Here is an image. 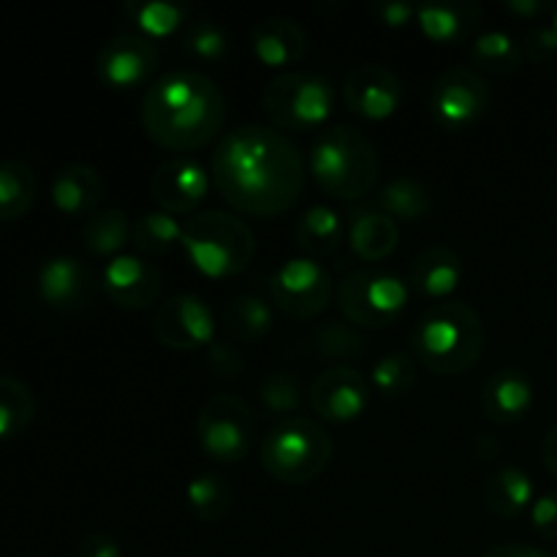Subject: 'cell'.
<instances>
[{"label":"cell","instance_id":"1f68e13d","mask_svg":"<svg viewBox=\"0 0 557 557\" xmlns=\"http://www.w3.org/2000/svg\"><path fill=\"white\" fill-rule=\"evenodd\" d=\"M36 174L22 158L0 161V221H16L36 201Z\"/></svg>","mask_w":557,"mask_h":557},{"label":"cell","instance_id":"f6af8a7d","mask_svg":"<svg viewBox=\"0 0 557 557\" xmlns=\"http://www.w3.org/2000/svg\"><path fill=\"white\" fill-rule=\"evenodd\" d=\"M553 9L555 3H542V0H506V11L522 16V20H539V16Z\"/></svg>","mask_w":557,"mask_h":557},{"label":"cell","instance_id":"f35d334b","mask_svg":"<svg viewBox=\"0 0 557 557\" xmlns=\"http://www.w3.org/2000/svg\"><path fill=\"white\" fill-rule=\"evenodd\" d=\"M180 49L201 63H218L228 54V36L210 16H194L180 36Z\"/></svg>","mask_w":557,"mask_h":557},{"label":"cell","instance_id":"7c38bea8","mask_svg":"<svg viewBox=\"0 0 557 557\" xmlns=\"http://www.w3.org/2000/svg\"><path fill=\"white\" fill-rule=\"evenodd\" d=\"M161 65V52L150 38L139 33L114 36L98 49L96 76L103 87L114 92H128L136 87H150Z\"/></svg>","mask_w":557,"mask_h":557},{"label":"cell","instance_id":"484cf974","mask_svg":"<svg viewBox=\"0 0 557 557\" xmlns=\"http://www.w3.org/2000/svg\"><path fill=\"white\" fill-rule=\"evenodd\" d=\"M294 237L308 259L321 261L343 245L346 223H343L341 212H335L332 207L310 205L294 223Z\"/></svg>","mask_w":557,"mask_h":557},{"label":"cell","instance_id":"44dd1931","mask_svg":"<svg viewBox=\"0 0 557 557\" xmlns=\"http://www.w3.org/2000/svg\"><path fill=\"white\" fill-rule=\"evenodd\" d=\"M411 292L419 297L446 302L462 283V259L449 245H430L411 261Z\"/></svg>","mask_w":557,"mask_h":557},{"label":"cell","instance_id":"d6986e66","mask_svg":"<svg viewBox=\"0 0 557 557\" xmlns=\"http://www.w3.org/2000/svg\"><path fill=\"white\" fill-rule=\"evenodd\" d=\"M533 400H536V392H533L531 375L522 368L506 364V368L487 375V381L482 384L479 411L487 422L498 424V428H515L531 413Z\"/></svg>","mask_w":557,"mask_h":557},{"label":"cell","instance_id":"7bdbcfd3","mask_svg":"<svg viewBox=\"0 0 557 557\" xmlns=\"http://www.w3.org/2000/svg\"><path fill=\"white\" fill-rule=\"evenodd\" d=\"M370 14H373L375 22H381L384 27L400 30V27L411 25V20H417V5L403 3V0H375V3L370 5Z\"/></svg>","mask_w":557,"mask_h":557},{"label":"cell","instance_id":"74e56055","mask_svg":"<svg viewBox=\"0 0 557 557\" xmlns=\"http://www.w3.org/2000/svg\"><path fill=\"white\" fill-rule=\"evenodd\" d=\"M183 243V223L169 212H145L134 221V232H131V245L139 253L147 256H163L172 248Z\"/></svg>","mask_w":557,"mask_h":557},{"label":"cell","instance_id":"2e32d148","mask_svg":"<svg viewBox=\"0 0 557 557\" xmlns=\"http://www.w3.org/2000/svg\"><path fill=\"white\" fill-rule=\"evenodd\" d=\"M343 103L357 117L381 123L389 120L403 103V82L381 63L354 65L343 82Z\"/></svg>","mask_w":557,"mask_h":557},{"label":"cell","instance_id":"ab89813d","mask_svg":"<svg viewBox=\"0 0 557 557\" xmlns=\"http://www.w3.org/2000/svg\"><path fill=\"white\" fill-rule=\"evenodd\" d=\"M205 354H207V368H210V373L215 375L218 381H234L243 375L245 354L239 351L234 343L215 341Z\"/></svg>","mask_w":557,"mask_h":557},{"label":"cell","instance_id":"c3c4849f","mask_svg":"<svg viewBox=\"0 0 557 557\" xmlns=\"http://www.w3.org/2000/svg\"><path fill=\"white\" fill-rule=\"evenodd\" d=\"M473 449H476L479 460H495L500 455V441H495L490 433H482L476 438V444H473Z\"/></svg>","mask_w":557,"mask_h":557},{"label":"cell","instance_id":"5bb4252c","mask_svg":"<svg viewBox=\"0 0 557 557\" xmlns=\"http://www.w3.org/2000/svg\"><path fill=\"white\" fill-rule=\"evenodd\" d=\"M370 381L351 364L321 370L308 389V406L330 424H351L370 406Z\"/></svg>","mask_w":557,"mask_h":557},{"label":"cell","instance_id":"ee69618b","mask_svg":"<svg viewBox=\"0 0 557 557\" xmlns=\"http://www.w3.org/2000/svg\"><path fill=\"white\" fill-rule=\"evenodd\" d=\"M76 557H123V547L109 533H90L87 539H82Z\"/></svg>","mask_w":557,"mask_h":557},{"label":"cell","instance_id":"bcb514c9","mask_svg":"<svg viewBox=\"0 0 557 557\" xmlns=\"http://www.w3.org/2000/svg\"><path fill=\"white\" fill-rule=\"evenodd\" d=\"M482 557H557L547 549L531 547V544H498V547L487 549Z\"/></svg>","mask_w":557,"mask_h":557},{"label":"cell","instance_id":"e0dca14e","mask_svg":"<svg viewBox=\"0 0 557 557\" xmlns=\"http://www.w3.org/2000/svg\"><path fill=\"white\" fill-rule=\"evenodd\" d=\"M38 297L60 313H79L92 302L98 292V277L90 264L76 256H52L38 267Z\"/></svg>","mask_w":557,"mask_h":557},{"label":"cell","instance_id":"7a4b0ae2","mask_svg":"<svg viewBox=\"0 0 557 557\" xmlns=\"http://www.w3.org/2000/svg\"><path fill=\"white\" fill-rule=\"evenodd\" d=\"M228 103L212 76L174 69L156 76L141 96L139 120L147 139L169 152H194L221 136Z\"/></svg>","mask_w":557,"mask_h":557},{"label":"cell","instance_id":"ac0fdd59","mask_svg":"<svg viewBox=\"0 0 557 557\" xmlns=\"http://www.w3.org/2000/svg\"><path fill=\"white\" fill-rule=\"evenodd\" d=\"M101 286L112 305L139 313V310L156 308L163 292V277L152 261L123 253L109 261L101 275Z\"/></svg>","mask_w":557,"mask_h":557},{"label":"cell","instance_id":"8fae6325","mask_svg":"<svg viewBox=\"0 0 557 557\" xmlns=\"http://www.w3.org/2000/svg\"><path fill=\"white\" fill-rule=\"evenodd\" d=\"M493 103L490 82L471 65L441 71L430 87V114L446 131H468L487 114Z\"/></svg>","mask_w":557,"mask_h":557},{"label":"cell","instance_id":"f546056e","mask_svg":"<svg viewBox=\"0 0 557 557\" xmlns=\"http://www.w3.org/2000/svg\"><path fill=\"white\" fill-rule=\"evenodd\" d=\"M468 60H471V69H476L482 76H509L520 69L525 52H522V44H517V38L506 30H482L468 44Z\"/></svg>","mask_w":557,"mask_h":557},{"label":"cell","instance_id":"681fc988","mask_svg":"<svg viewBox=\"0 0 557 557\" xmlns=\"http://www.w3.org/2000/svg\"><path fill=\"white\" fill-rule=\"evenodd\" d=\"M553 27L557 30V3H555V9H553Z\"/></svg>","mask_w":557,"mask_h":557},{"label":"cell","instance_id":"4fadbf2b","mask_svg":"<svg viewBox=\"0 0 557 557\" xmlns=\"http://www.w3.org/2000/svg\"><path fill=\"white\" fill-rule=\"evenodd\" d=\"M215 313L196 294H174L163 299L152 315V332L158 343L172 351H196L210 348L215 337Z\"/></svg>","mask_w":557,"mask_h":557},{"label":"cell","instance_id":"60d3db41","mask_svg":"<svg viewBox=\"0 0 557 557\" xmlns=\"http://www.w3.org/2000/svg\"><path fill=\"white\" fill-rule=\"evenodd\" d=\"M522 52L531 63L544 65L549 60L557 58V30L549 25H533L531 30L525 33V41H522Z\"/></svg>","mask_w":557,"mask_h":557},{"label":"cell","instance_id":"9c48e42d","mask_svg":"<svg viewBox=\"0 0 557 557\" xmlns=\"http://www.w3.org/2000/svg\"><path fill=\"white\" fill-rule=\"evenodd\" d=\"M196 441L210 460L234 466L256 446V413L239 395H215L196 417Z\"/></svg>","mask_w":557,"mask_h":557},{"label":"cell","instance_id":"4dcf8cb0","mask_svg":"<svg viewBox=\"0 0 557 557\" xmlns=\"http://www.w3.org/2000/svg\"><path fill=\"white\" fill-rule=\"evenodd\" d=\"M368 348L362 330L354 324H343V321H326V324L313 326L308 335V351L313 357L326 359V362L346 364L351 359H359Z\"/></svg>","mask_w":557,"mask_h":557},{"label":"cell","instance_id":"d6a6232c","mask_svg":"<svg viewBox=\"0 0 557 557\" xmlns=\"http://www.w3.org/2000/svg\"><path fill=\"white\" fill-rule=\"evenodd\" d=\"M185 500H188V509L194 511L196 520L212 525V522L226 520V515L232 511L234 490L232 484L226 482V476L207 471L199 473V476L188 484Z\"/></svg>","mask_w":557,"mask_h":557},{"label":"cell","instance_id":"836d02e7","mask_svg":"<svg viewBox=\"0 0 557 557\" xmlns=\"http://www.w3.org/2000/svg\"><path fill=\"white\" fill-rule=\"evenodd\" d=\"M134 25L139 27V36L145 38H166L174 33L185 30L188 22L194 20V11L183 3L172 0H147V3H128L125 5Z\"/></svg>","mask_w":557,"mask_h":557},{"label":"cell","instance_id":"ffe728a7","mask_svg":"<svg viewBox=\"0 0 557 557\" xmlns=\"http://www.w3.org/2000/svg\"><path fill=\"white\" fill-rule=\"evenodd\" d=\"M250 49L261 65L286 74L308 52V33L288 16H267L250 30Z\"/></svg>","mask_w":557,"mask_h":557},{"label":"cell","instance_id":"83f0119b","mask_svg":"<svg viewBox=\"0 0 557 557\" xmlns=\"http://www.w3.org/2000/svg\"><path fill=\"white\" fill-rule=\"evenodd\" d=\"M221 324L226 326L232 341L250 346L270 335L275 326V310L256 294H237L223 305Z\"/></svg>","mask_w":557,"mask_h":557},{"label":"cell","instance_id":"8d00e7d4","mask_svg":"<svg viewBox=\"0 0 557 557\" xmlns=\"http://www.w3.org/2000/svg\"><path fill=\"white\" fill-rule=\"evenodd\" d=\"M417 386V359L408 351H389L370 370V389L384 400H406Z\"/></svg>","mask_w":557,"mask_h":557},{"label":"cell","instance_id":"d4e9b609","mask_svg":"<svg viewBox=\"0 0 557 557\" xmlns=\"http://www.w3.org/2000/svg\"><path fill=\"white\" fill-rule=\"evenodd\" d=\"M482 14V5L476 3H424L417 5V25L424 38L449 47L473 38Z\"/></svg>","mask_w":557,"mask_h":557},{"label":"cell","instance_id":"603a6c76","mask_svg":"<svg viewBox=\"0 0 557 557\" xmlns=\"http://www.w3.org/2000/svg\"><path fill=\"white\" fill-rule=\"evenodd\" d=\"M348 245H351L354 256L368 264H379V261L389 259L400 245V226L392 221L386 212L379 207H362L354 210L348 218Z\"/></svg>","mask_w":557,"mask_h":557},{"label":"cell","instance_id":"277c9868","mask_svg":"<svg viewBox=\"0 0 557 557\" xmlns=\"http://www.w3.org/2000/svg\"><path fill=\"white\" fill-rule=\"evenodd\" d=\"M308 172L330 199L359 201L379 185L381 158L373 139L357 125H330L310 145Z\"/></svg>","mask_w":557,"mask_h":557},{"label":"cell","instance_id":"5b68a950","mask_svg":"<svg viewBox=\"0 0 557 557\" xmlns=\"http://www.w3.org/2000/svg\"><path fill=\"white\" fill-rule=\"evenodd\" d=\"M180 248L190 267L212 281H228L250 267L256 237L248 223L226 210H201L183 223Z\"/></svg>","mask_w":557,"mask_h":557},{"label":"cell","instance_id":"7dc6e473","mask_svg":"<svg viewBox=\"0 0 557 557\" xmlns=\"http://www.w3.org/2000/svg\"><path fill=\"white\" fill-rule=\"evenodd\" d=\"M539 451H542V462L547 468V473L557 482V422L544 433L542 449Z\"/></svg>","mask_w":557,"mask_h":557},{"label":"cell","instance_id":"4316f807","mask_svg":"<svg viewBox=\"0 0 557 557\" xmlns=\"http://www.w3.org/2000/svg\"><path fill=\"white\" fill-rule=\"evenodd\" d=\"M375 207L392 218V221L403 223H419L433 212L435 199L433 190L411 174H400V177L389 180L384 188L375 196Z\"/></svg>","mask_w":557,"mask_h":557},{"label":"cell","instance_id":"cb8c5ba5","mask_svg":"<svg viewBox=\"0 0 557 557\" xmlns=\"http://www.w3.org/2000/svg\"><path fill=\"white\" fill-rule=\"evenodd\" d=\"M482 500L490 509V515L500 520H517L525 511H531L536 500V484L531 473L517 466H500L484 479Z\"/></svg>","mask_w":557,"mask_h":557},{"label":"cell","instance_id":"ba28073f","mask_svg":"<svg viewBox=\"0 0 557 557\" xmlns=\"http://www.w3.org/2000/svg\"><path fill=\"white\" fill-rule=\"evenodd\" d=\"M411 286L386 270H359L337 283V308L359 330H384L408 308Z\"/></svg>","mask_w":557,"mask_h":557},{"label":"cell","instance_id":"f1b7e54d","mask_svg":"<svg viewBox=\"0 0 557 557\" xmlns=\"http://www.w3.org/2000/svg\"><path fill=\"white\" fill-rule=\"evenodd\" d=\"M131 232H134V223L128 212L120 207H101L82 226V245L87 253L112 261L123 256V248L131 243Z\"/></svg>","mask_w":557,"mask_h":557},{"label":"cell","instance_id":"3957f363","mask_svg":"<svg viewBox=\"0 0 557 557\" xmlns=\"http://www.w3.org/2000/svg\"><path fill=\"white\" fill-rule=\"evenodd\" d=\"M484 321L476 308L460 299L435 302L411 330V357L433 375H466L482 362Z\"/></svg>","mask_w":557,"mask_h":557},{"label":"cell","instance_id":"7402d4cb","mask_svg":"<svg viewBox=\"0 0 557 557\" xmlns=\"http://www.w3.org/2000/svg\"><path fill=\"white\" fill-rule=\"evenodd\" d=\"M49 196H52V205L63 215L90 218L103 199V177L90 163H65L54 174Z\"/></svg>","mask_w":557,"mask_h":557},{"label":"cell","instance_id":"6da1fadb","mask_svg":"<svg viewBox=\"0 0 557 557\" xmlns=\"http://www.w3.org/2000/svg\"><path fill=\"white\" fill-rule=\"evenodd\" d=\"M210 177L234 212L275 218L288 212L305 190V163L299 147L272 125L245 123L218 139Z\"/></svg>","mask_w":557,"mask_h":557},{"label":"cell","instance_id":"e575fe53","mask_svg":"<svg viewBox=\"0 0 557 557\" xmlns=\"http://www.w3.org/2000/svg\"><path fill=\"white\" fill-rule=\"evenodd\" d=\"M36 417V395L25 381L0 375V441L16 438Z\"/></svg>","mask_w":557,"mask_h":557},{"label":"cell","instance_id":"d590c367","mask_svg":"<svg viewBox=\"0 0 557 557\" xmlns=\"http://www.w3.org/2000/svg\"><path fill=\"white\" fill-rule=\"evenodd\" d=\"M305 400H308V392L292 370H270L259 381V403L270 417H299Z\"/></svg>","mask_w":557,"mask_h":557},{"label":"cell","instance_id":"b9f144b4","mask_svg":"<svg viewBox=\"0 0 557 557\" xmlns=\"http://www.w3.org/2000/svg\"><path fill=\"white\" fill-rule=\"evenodd\" d=\"M531 528L547 542H557V490L536 495L531 506Z\"/></svg>","mask_w":557,"mask_h":557},{"label":"cell","instance_id":"52a82bcc","mask_svg":"<svg viewBox=\"0 0 557 557\" xmlns=\"http://www.w3.org/2000/svg\"><path fill=\"white\" fill-rule=\"evenodd\" d=\"M261 109L272 128L283 134L324 131V123L335 109V87L315 71H286L275 76L261 92Z\"/></svg>","mask_w":557,"mask_h":557},{"label":"cell","instance_id":"9a60e30c","mask_svg":"<svg viewBox=\"0 0 557 557\" xmlns=\"http://www.w3.org/2000/svg\"><path fill=\"white\" fill-rule=\"evenodd\" d=\"M212 188V177L199 161L172 156L152 172L150 196L169 215H196Z\"/></svg>","mask_w":557,"mask_h":557},{"label":"cell","instance_id":"8992f818","mask_svg":"<svg viewBox=\"0 0 557 557\" xmlns=\"http://www.w3.org/2000/svg\"><path fill=\"white\" fill-rule=\"evenodd\" d=\"M335 446L330 433L308 417H288L272 424L259 444V460L275 482L302 487L330 468Z\"/></svg>","mask_w":557,"mask_h":557},{"label":"cell","instance_id":"30bf717a","mask_svg":"<svg viewBox=\"0 0 557 557\" xmlns=\"http://www.w3.org/2000/svg\"><path fill=\"white\" fill-rule=\"evenodd\" d=\"M335 283L321 261L292 256L270 277L272 305L294 321L319 319L335 297Z\"/></svg>","mask_w":557,"mask_h":557}]
</instances>
